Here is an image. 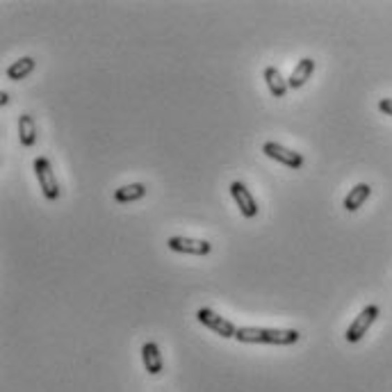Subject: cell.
<instances>
[{
    "label": "cell",
    "instance_id": "6da1fadb",
    "mask_svg": "<svg viewBox=\"0 0 392 392\" xmlns=\"http://www.w3.org/2000/svg\"><path fill=\"white\" fill-rule=\"evenodd\" d=\"M299 331L294 329H263V326H240L235 340L244 345H276L288 347L299 342Z\"/></svg>",
    "mask_w": 392,
    "mask_h": 392
},
{
    "label": "cell",
    "instance_id": "7a4b0ae2",
    "mask_svg": "<svg viewBox=\"0 0 392 392\" xmlns=\"http://www.w3.org/2000/svg\"><path fill=\"white\" fill-rule=\"evenodd\" d=\"M32 167H35V176L39 181V190L44 192V196L48 201H57L60 199V183H57V176L53 171V165L48 158H37L32 162Z\"/></svg>",
    "mask_w": 392,
    "mask_h": 392
},
{
    "label": "cell",
    "instance_id": "3957f363",
    "mask_svg": "<svg viewBox=\"0 0 392 392\" xmlns=\"http://www.w3.org/2000/svg\"><path fill=\"white\" fill-rule=\"evenodd\" d=\"M381 313V308L379 306H365L361 313L356 315V320L349 324V329L345 333V338L347 342H351V345H356V342H361L365 336H367V331H370V326L377 322V317Z\"/></svg>",
    "mask_w": 392,
    "mask_h": 392
},
{
    "label": "cell",
    "instance_id": "277c9868",
    "mask_svg": "<svg viewBox=\"0 0 392 392\" xmlns=\"http://www.w3.org/2000/svg\"><path fill=\"white\" fill-rule=\"evenodd\" d=\"M196 320L206 326V329H210L212 333H217V336H222L226 340L238 336V326H235L233 322H228L226 317L217 315L215 310H210V308H199V310H196Z\"/></svg>",
    "mask_w": 392,
    "mask_h": 392
},
{
    "label": "cell",
    "instance_id": "5b68a950",
    "mask_svg": "<svg viewBox=\"0 0 392 392\" xmlns=\"http://www.w3.org/2000/svg\"><path fill=\"white\" fill-rule=\"evenodd\" d=\"M263 153L267 155L269 160L281 162V165L288 167V169H301V167H304V162H306L301 153L285 149L283 144H276V142H265L263 144Z\"/></svg>",
    "mask_w": 392,
    "mask_h": 392
},
{
    "label": "cell",
    "instance_id": "8992f818",
    "mask_svg": "<svg viewBox=\"0 0 392 392\" xmlns=\"http://www.w3.org/2000/svg\"><path fill=\"white\" fill-rule=\"evenodd\" d=\"M167 247L176 253H187V256H208L212 251V244L208 240H194V238H185V235L169 238Z\"/></svg>",
    "mask_w": 392,
    "mask_h": 392
},
{
    "label": "cell",
    "instance_id": "52a82bcc",
    "mask_svg": "<svg viewBox=\"0 0 392 392\" xmlns=\"http://www.w3.org/2000/svg\"><path fill=\"white\" fill-rule=\"evenodd\" d=\"M231 196H233V201L238 203V208L244 217L247 219L258 217V201L253 199V194L247 190V185L240 183V181L231 183Z\"/></svg>",
    "mask_w": 392,
    "mask_h": 392
},
{
    "label": "cell",
    "instance_id": "ba28073f",
    "mask_svg": "<svg viewBox=\"0 0 392 392\" xmlns=\"http://www.w3.org/2000/svg\"><path fill=\"white\" fill-rule=\"evenodd\" d=\"M315 73V60L313 57H304V60L297 62V67L292 69L290 78H288V87L290 89H301Z\"/></svg>",
    "mask_w": 392,
    "mask_h": 392
},
{
    "label": "cell",
    "instance_id": "9c48e42d",
    "mask_svg": "<svg viewBox=\"0 0 392 392\" xmlns=\"http://www.w3.org/2000/svg\"><path fill=\"white\" fill-rule=\"evenodd\" d=\"M142 361L146 372L153 374V377H158L165 370V361H162V354H160V347L155 345V342H144L142 345Z\"/></svg>",
    "mask_w": 392,
    "mask_h": 392
},
{
    "label": "cell",
    "instance_id": "30bf717a",
    "mask_svg": "<svg viewBox=\"0 0 392 392\" xmlns=\"http://www.w3.org/2000/svg\"><path fill=\"white\" fill-rule=\"evenodd\" d=\"M370 194H372V187L370 185H367V183H358L354 190H349V194L345 196V201H342V208H345L347 212H356L367 199H370Z\"/></svg>",
    "mask_w": 392,
    "mask_h": 392
},
{
    "label": "cell",
    "instance_id": "8fae6325",
    "mask_svg": "<svg viewBox=\"0 0 392 392\" xmlns=\"http://www.w3.org/2000/svg\"><path fill=\"white\" fill-rule=\"evenodd\" d=\"M265 83L269 87V94L276 96V98H283L290 89L288 80L283 78V73L276 67H265Z\"/></svg>",
    "mask_w": 392,
    "mask_h": 392
},
{
    "label": "cell",
    "instance_id": "7c38bea8",
    "mask_svg": "<svg viewBox=\"0 0 392 392\" xmlns=\"http://www.w3.org/2000/svg\"><path fill=\"white\" fill-rule=\"evenodd\" d=\"M37 69V62L32 60V57H21V60H16V62H12L10 67L5 69V76H7V80H26L32 71Z\"/></svg>",
    "mask_w": 392,
    "mask_h": 392
},
{
    "label": "cell",
    "instance_id": "4fadbf2b",
    "mask_svg": "<svg viewBox=\"0 0 392 392\" xmlns=\"http://www.w3.org/2000/svg\"><path fill=\"white\" fill-rule=\"evenodd\" d=\"M146 194H149V190H146L144 183H130V185L119 187V190L114 192V201L117 203H135V201H142Z\"/></svg>",
    "mask_w": 392,
    "mask_h": 392
},
{
    "label": "cell",
    "instance_id": "5bb4252c",
    "mask_svg": "<svg viewBox=\"0 0 392 392\" xmlns=\"http://www.w3.org/2000/svg\"><path fill=\"white\" fill-rule=\"evenodd\" d=\"M19 140H21V146H26V149L35 146L37 142V124L30 114H21L19 117Z\"/></svg>",
    "mask_w": 392,
    "mask_h": 392
},
{
    "label": "cell",
    "instance_id": "9a60e30c",
    "mask_svg": "<svg viewBox=\"0 0 392 392\" xmlns=\"http://www.w3.org/2000/svg\"><path fill=\"white\" fill-rule=\"evenodd\" d=\"M379 110L383 114H388V117H392V98H381V101H379Z\"/></svg>",
    "mask_w": 392,
    "mask_h": 392
},
{
    "label": "cell",
    "instance_id": "2e32d148",
    "mask_svg": "<svg viewBox=\"0 0 392 392\" xmlns=\"http://www.w3.org/2000/svg\"><path fill=\"white\" fill-rule=\"evenodd\" d=\"M7 103H10V96L3 92V94H0V105H7Z\"/></svg>",
    "mask_w": 392,
    "mask_h": 392
}]
</instances>
